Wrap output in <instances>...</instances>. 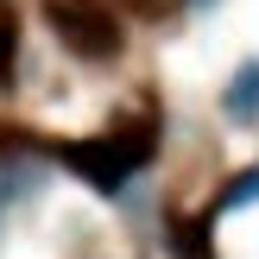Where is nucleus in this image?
<instances>
[{
	"mask_svg": "<svg viewBox=\"0 0 259 259\" xmlns=\"http://www.w3.org/2000/svg\"><path fill=\"white\" fill-rule=\"evenodd\" d=\"M45 25L63 38V51H76L82 63H114L120 57V19L101 0H45Z\"/></svg>",
	"mask_w": 259,
	"mask_h": 259,
	"instance_id": "f257e3e1",
	"label": "nucleus"
},
{
	"mask_svg": "<svg viewBox=\"0 0 259 259\" xmlns=\"http://www.w3.org/2000/svg\"><path fill=\"white\" fill-rule=\"evenodd\" d=\"M63 164H70L76 177H89L101 196H120V184H126V164L114 158V146H108V139H82V146H63Z\"/></svg>",
	"mask_w": 259,
	"mask_h": 259,
	"instance_id": "f03ea898",
	"label": "nucleus"
},
{
	"mask_svg": "<svg viewBox=\"0 0 259 259\" xmlns=\"http://www.w3.org/2000/svg\"><path fill=\"white\" fill-rule=\"evenodd\" d=\"M222 114H228L234 126L259 120V57H247L234 76H228V89H222Z\"/></svg>",
	"mask_w": 259,
	"mask_h": 259,
	"instance_id": "7ed1b4c3",
	"label": "nucleus"
},
{
	"mask_svg": "<svg viewBox=\"0 0 259 259\" xmlns=\"http://www.w3.org/2000/svg\"><path fill=\"white\" fill-rule=\"evenodd\" d=\"M38 184H45V164H38L32 152H19V158H0V202H19V196H32Z\"/></svg>",
	"mask_w": 259,
	"mask_h": 259,
	"instance_id": "20e7f679",
	"label": "nucleus"
},
{
	"mask_svg": "<svg viewBox=\"0 0 259 259\" xmlns=\"http://www.w3.org/2000/svg\"><path fill=\"white\" fill-rule=\"evenodd\" d=\"M253 202H259V164H247V171L228 177V190H222L215 209H253Z\"/></svg>",
	"mask_w": 259,
	"mask_h": 259,
	"instance_id": "39448f33",
	"label": "nucleus"
},
{
	"mask_svg": "<svg viewBox=\"0 0 259 259\" xmlns=\"http://www.w3.org/2000/svg\"><path fill=\"white\" fill-rule=\"evenodd\" d=\"M209 228L202 222H171V259H209Z\"/></svg>",
	"mask_w": 259,
	"mask_h": 259,
	"instance_id": "423d86ee",
	"label": "nucleus"
},
{
	"mask_svg": "<svg viewBox=\"0 0 259 259\" xmlns=\"http://www.w3.org/2000/svg\"><path fill=\"white\" fill-rule=\"evenodd\" d=\"M13 63H19V25L0 19V95L13 89Z\"/></svg>",
	"mask_w": 259,
	"mask_h": 259,
	"instance_id": "0eeeda50",
	"label": "nucleus"
},
{
	"mask_svg": "<svg viewBox=\"0 0 259 259\" xmlns=\"http://www.w3.org/2000/svg\"><path fill=\"white\" fill-rule=\"evenodd\" d=\"M126 7H133L139 19H164V13H177L184 0H126Z\"/></svg>",
	"mask_w": 259,
	"mask_h": 259,
	"instance_id": "6e6552de",
	"label": "nucleus"
},
{
	"mask_svg": "<svg viewBox=\"0 0 259 259\" xmlns=\"http://www.w3.org/2000/svg\"><path fill=\"white\" fill-rule=\"evenodd\" d=\"M190 7H215V0H190Z\"/></svg>",
	"mask_w": 259,
	"mask_h": 259,
	"instance_id": "1a4fd4ad",
	"label": "nucleus"
}]
</instances>
